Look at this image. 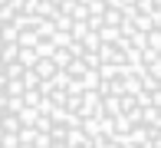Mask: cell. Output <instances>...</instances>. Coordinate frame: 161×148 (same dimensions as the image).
I'll use <instances>...</instances> for the list:
<instances>
[{"label": "cell", "mask_w": 161, "mask_h": 148, "mask_svg": "<svg viewBox=\"0 0 161 148\" xmlns=\"http://www.w3.org/2000/svg\"><path fill=\"white\" fill-rule=\"evenodd\" d=\"M0 148H161V0H0Z\"/></svg>", "instance_id": "cell-1"}]
</instances>
